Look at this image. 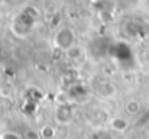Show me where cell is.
Returning a JSON list of instances; mask_svg holds the SVG:
<instances>
[{
  "mask_svg": "<svg viewBox=\"0 0 149 139\" xmlns=\"http://www.w3.org/2000/svg\"><path fill=\"white\" fill-rule=\"evenodd\" d=\"M41 17V13L33 6H25L13 19L10 23V31L17 38H26L32 34L33 28L36 26L38 20Z\"/></svg>",
  "mask_w": 149,
  "mask_h": 139,
  "instance_id": "6da1fadb",
  "label": "cell"
},
{
  "mask_svg": "<svg viewBox=\"0 0 149 139\" xmlns=\"http://www.w3.org/2000/svg\"><path fill=\"white\" fill-rule=\"evenodd\" d=\"M77 44V36L72 28L68 26H62L59 28L55 35H54V45L55 48H58L59 51H68L71 46H74Z\"/></svg>",
  "mask_w": 149,
  "mask_h": 139,
  "instance_id": "7a4b0ae2",
  "label": "cell"
},
{
  "mask_svg": "<svg viewBox=\"0 0 149 139\" xmlns=\"http://www.w3.org/2000/svg\"><path fill=\"white\" fill-rule=\"evenodd\" d=\"M110 54L122 65L123 64H127V62L130 64L132 59H133V57H132V48L129 46L127 42H123V41H119V42L111 44V46H110Z\"/></svg>",
  "mask_w": 149,
  "mask_h": 139,
  "instance_id": "3957f363",
  "label": "cell"
},
{
  "mask_svg": "<svg viewBox=\"0 0 149 139\" xmlns=\"http://www.w3.org/2000/svg\"><path fill=\"white\" fill-rule=\"evenodd\" d=\"M126 31L133 38H141L148 34V25L142 19H130L126 23Z\"/></svg>",
  "mask_w": 149,
  "mask_h": 139,
  "instance_id": "277c9868",
  "label": "cell"
},
{
  "mask_svg": "<svg viewBox=\"0 0 149 139\" xmlns=\"http://www.w3.org/2000/svg\"><path fill=\"white\" fill-rule=\"evenodd\" d=\"M74 117V109L68 104V103H64V104H59L55 110V120L56 123L59 125H68Z\"/></svg>",
  "mask_w": 149,
  "mask_h": 139,
  "instance_id": "5b68a950",
  "label": "cell"
},
{
  "mask_svg": "<svg viewBox=\"0 0 149 139\" xmlns=\"http://www.w3.org/2000/svg\"><path fill=\"white\" fill-rule=\"evenodd\" d=\"M65 54H67V58H68L70 61L77 62V64L86 61V58H87V52H86V49H84L83 46L77 45V44H75L74 46H71L68 51H65Z\"/></svg>",
  "mask_w": 149,
  "mask_h": 139,
  "instance_id": "8992f818",
  "label": "cell"
},
{
  "mask_svg": "<svg viewBox=\"0 0 149 139\" xmlns=\"http://www.w3.org/2000/svg\"><path fill=\"white\" fill-rule=\"evenodd\" d=\"M97 93H99V96L104 97V98H110V97L114 96L116 87L110 81H101L99 84V87H97Z\"/></svg>",
  "mask_w": 149,
  "mask_h": 139,
  "instance_id": "52a82bcc",
  "label": "cell"
},
{
  "mask_svg": "<svg viewBox=\"0 0 149 139\" xmlns=\"http://www.w3.org/2000/svg\"><path fill=\"white\" fill-rule=\"evenodd\" d=\"M125 110L129 113V115H138L139 110H141V103L138 100H129L125 106Z\"/></svg>",
  "mask_w": 149,
  "mask_h": 139,
  "instance_id": "ba28073f",
  "label": "cell"
},
{
  "mask_svg": "<svg viewBox=\"0 0 149 139\" xmlns=\"http://www.w3.org/2000/svg\"><path fill=\"white\" fill-rule=\"evenodd\" d=\"M111 128L116 129V131L123 132V131H126V128H127V122H126L125 119H122V117H116V119L111 120Z\"/></svg>",
  "mask_w": 149,
  "mask_h": 139,
  "instance_id": "9c48e42d",
  "label": "cell"
},
{
  "mask_svg": "<svg viewBox=\"0 0 149 139\" xmlns=\"http://www.w3.org/2000/svg\"><path fill=\"white\" fill-rule=\"evenodd\" d=\"M42 136L44 139H52L55 136V129L52 128V126H45V128H42Z\"/></svg>",
  "mask_w": 149,
  "mask_h": 139,
  "instance_id": "30bf717a",
  "label": "cell"
},
{
  "mask_svg": "<svg viewBox=\"0 0 149 139\" xmlns=\"http://www.w3.org/2000/svg\"><path fill=\"white\" fill-rule=\"evenodd\" d=\"M0 139H22L17 133H13V132H6L3 135H0Z\"/></svg>",
  "mask_w": 149,
  "mask_h": 139,
  "instance_id": "8fae6325",
  "label": "cell"
},
{
  "mask_svg": "<svg viewBox=\"0 0 149 139\" xmlns=\"http://www.w3.org/2000/svg\"><path fill=\"white\" fill-rule=\"evenodd\" d=\"M74 139H88V138H86V136H77V138H74Z\"/></svg>",
  "mask_w": 149,
  "mask_h": 139,
  "instance_id": "7c38bea8",
  "label": "cell"
},
{
  "mask_svg": "<svg viewBox=\"0 0 149 139\" xmlns=\"http://www.w3.org/2000/svg\"><path fill=\"white\" fill-rule=\"evenodd\" d=\"M93 1H94V3H97V1H100V0H93Z\"/></svg>",
  "mask_w": 149,
  "mask_h": 139,
  "instance_id": "4fadbf2b",
  "label": "cell"
},
{
  "mask_svg": "<svg viewBox=\"0 0 149 139\" xmlns=\"http://www.w3.org/2000/svg\"><path fill=\"white\" fill-rule=\"evenodd\" d=\"M1 3H3V0H0V4H1Z\"/></svg>",
  "mask_w": 149,
  "mask_h": 139,
  "instance_id": "5bb4252c",
  "label": "cell"
}]
</instances>
